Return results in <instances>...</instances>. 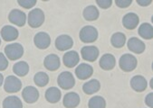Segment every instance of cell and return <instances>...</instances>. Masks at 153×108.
Returning <instances> with one entry per match:
<instances>
[{
	"instance_id": "28",
	"label": "cell",
	"mask_w": 153,
	"mask_h": 108,
	"mask_svg": "<svg viewBox=\"0 0 153 108\" xmlns=\"http://www.w3.org/2000/svg\"><path fill=\"white\" fill-rule=\"evenodd\" d=\"M34 81L37 87H40V88L45 87L49 83V76L45 72L40 71L35 75Z\"/></svg>"
},
{
	"instance_id": "38",
	"label": "cell",
	"mask_w": 153,
	"mask_h": 108,
	"mask_svg": "<svg viewBox=\"0 0 153 108\" xmlns=\"http://www.w3.org/2000/svg\"><path fill=\"white\" fill-rule=\"evenodd\" d=\"M0 44H1V38H0Z\"/></svg>"
},
{
	"instance_id": "36",
	"label": "cell",
	"mask_w": 153,
	"mask_h": 108,
	"mask_svg": "<svg viewBox=\"0 0 153 108\" xmlns=\"http://www.w3.org/2000/svg\"><path fill=\"white\" fill-rule=\"evenodd\" d=\"M3 82H4V77H3V75L1 73H0V87L2 86Z\"/></svg>"
},
{
	"instance_id": "19",
	"label": "cell",
	"mask_w": 153,
	"mask_h": 108,
	"mask_svg": "<svg viewBox=\"0 0 153 108\" xmlns=\"http://www.w3.org/2000/svg\"><path fill=\"white\" fill-rule=\"evenodd\" d=\"M80 96L75 92H69L64 97V105L65 108H75L80 104Z\"/></svg>"
},
{
	"instance_id": "4",
	"label": "cell",
	"mask_w": 153,
	"mask_h": 108,
	"mask_svg": "<svg viewBox=\"0 0 153 108\" xmlns=\"http://www.w3.org/2000/svg\"><path fill=\"white\" fill-rule=\"evenodd\" d=\"M5 53L10 61H16L24 55V48L20 43H10L5 47Z\"/></svg>"
},
{
	"instance_id": "13",
	"label": "cell",
	"mask_w": 153,
	"mask_h": 108,
	"mask_svg": "<svg viewBox=\"0 0 153 108\" xmlns=\"http://www.w3.org/2000/svg\"><path fill=\"white\" fill-rule=\"evenodd\" d=\"M140 23V18L135 13H128L122 18V24L128 30H134Z\"/></svg>"
},
{
	"instance_id": "9",
	"label": "cell",
	"mask_w": 153,
	"mask_h": 108,
	"mask_svg": "<svg viewBox=\"0 0 153 108\" xmlns=\"http://www.w3.org/2000/svg\"><path fill=\"white\" fill-rule=\"evenodd\" d=\"M22 96L27 104H34L39 98V92L35 87H25L22 91Z\"/></svg>"
},
{
	"instance_id": "6",
	"label": "cell",
	"mask_w": 153,
	"mask_h": 108,
	"mask_svg": "<svg viewBox=\"0 0 153 108\" xmlns=\"http://www.w3.org/2000/svg\"><path fill=\"white\" fill-rule=\"evenodd\" d=\"M22 88L21 80L15 76H8L5 79L4 89L7 93H16Z\"/></svg>"
},
{
	"instance_id": "17",
	"label": "cell",
	"mask_w": 153,
	"mask_h": 108,
	"mask_svg": "<svg viewBox=\"0 0 153 108\" xmlns=\"http://www.w3.org/2000/svg\"><path fill=\"white\" fill-rule=\"evenodd\" d=\"M64 63L67 68H74L76 65H78L80 61V57L77 51L74 50H69L65 52L63 58Z\"/></svg>"
},
{
	"instance_id": "20",
	"label": "cell",
	"mask_w": 153,
	"mask_h": 108,
	"mask_svg": "<svg viewBox=\"0 0 153 108\" xmlns=\"http://www.w3.org/2000/svg\"><path fill=\"white\" fill-rule=\"evenodd\" d=\"M116 65L115 57L111 53H106L100 60V67L104 70H111Z\"/></svg>"
},
{
	"instance_id": "24",
	"label": "cell",
	"mask_w": 153,
	"mask_h": 108,
	"mask_svg": "<svg viewBox=\"0 0 153 108\" xmlns=\"http://www.w3.org/2000/svg\"><path fill=\"white\" fill-rule=\"evenodd\" d=\"M83 17L87 21H95L99 18L100 12L98 8L94 6H88L83 10Z\"/></svg>"
},
{
	"instance_id": "7",
	"label": "cell",
	"mask_w": 153,
	"mask_h": 108,
	"mask_svg": "<svg viewBox=\"0 0 153 108\" xmlns=\"http://www.w3.org/2000/svg\"><path fill=\"white\" fill-rule=\"evenodd\" d=\"M81 54L83 60L93 62L95 61L99 57V49L96 46L90 45V46H84L81 50Z\"/></svg>"
},
{
	"instance_id": "2",
	"label": "cell",
	"mask_w": 153,
	"mask_h": 108,
	"mask_svg": "<svg viewBox=\"0 0 153 108\" xmlns=\"http://www.w3.org/2000/svg\"><path fill=\"white\" fill-rule=\"evenodd\" d=\"M98 31L95 27L91 25L84 26L80 31V40L84 43H91L94 42L98 39Z\"/></svg>"
},
{
	"instance_id": "1",
	"label": "cell",
	"mask_w": 153,
	"mask_h": 108,
	"mask_svg": "<svg viewBox=\"0 0 153 108\" xmlns=\"http://www.w3.org/2000/svg\"><path fill=\"white\" fill-rule=\"evenodd\" d=\"M119 65H120V68L123 71L131 72L137 68L138 61L135 56L131 55V54L126 53V54H123V55L120 58Z\"/></svg>"
},
{
	"instance_id": "5",
	"label": "cell",
	"mask_w": 153,
	"mask_h": 108,
	"mask_svg": "<svg viewBox=\"0 0 153 108\" xmlns=\"http://www.w3.org/2000/svg\"><path fill=\"white\" fill-rule=\"evenodd\" d=\"M57 83L59 87L63 89H71L75 85V79L73 74L69 71H64L58 76Z\"/></svg>"
},
{
	"instance_id": "32",
	"label": "cell",
	"mask_w": 153,
	"mask_h": 108,
	"mask_svg": "<svg viewBox=\"0 0 153 108\" xmlns=\"http://www.w3.org/2000/svg\"><path fill=\"white\" fill-rule=\"evenodd\" d=\"M131 0H116L115 4L120 8H127L131 5Z\"/></svg>"
},
{
	"instance_id": "14",
	"label": "cell",
	"mask_w": 153,
	"mask_h": 108,
	"mask_svg": "<svg viewBox=\"0 0 153 108\" xmlns=\"http://www.w3.org/2000/svg\"><path fill=\"white\" fill-rule=\"evenodd\" d=\"M19 33L16 28L11 25H5L1 29V37L6 42H13L18 38Z\"/></svg>"
},
{
	"instance_id": "23",
	"label": "cell",
	"mask_w": 153,
	"mask_h": 108,
	"mask_svg": "<svg viewBox=\"0 0 153 108\" xmlns=\"http://www.w3.org/2000/svg\"><path fill=\"white\" fill-rule=\"evenodd\" d=\"M3 108H23V104L18 96H9L3 101Z\"/></svg>"
},
{
	"instance_id": "21",
	"label": "cell",
	"mask_w": 153,
	"mask_h": 108,
	"mask_svg": "<svg viewBox=\"0 0 153 108\" xmlns=\"http://www.w3.org/2000/svg\"><path fill=\"white\" fill-rule=\"evenodd\" d=\"M101 88V83L97 79H91L82 86V90L87 95H93L97 93Z\"/></svg>"
},
{
	"instance_id": "34",
	"label": "cell",
	"mask_w": 153,
	"mask_h": 108,
	"mask_svg": "<svg viewBox=\"0 0 153 108\" xmlns=\"http://www.w3.org/2000/svg\"><path fill=\"white\" fill-rule=\"evenodd\" d=\"M145 103L149 108H153V93L148 94V96L145 98Z\"/></svg>"
},
{
	"instance_id": "27",
	"label": "cell",
	"mask_w": 153,
	"mask_h": 108,
	"mask_svg": "<svg viewBox=\"0 0 153 108\" xmlns=\"http://www.w3.org/2000/svg\"><path fill=\"white\" fill-rule=\"evenodd\" d=\"M13 71L18 77H25L29 72V65L25 61H19L14 65Z\"/></svg>"
},
{
	"instance_id": "29",
	"label": "cell",
	"mask_w": 153,
	"mask_h": 108,
	"mask_svg": "<svg viewBox=\"0 0 153 108\" xmlns=\"http://www.w3.org/2000/svg\"><path fill=\"white\" fill-rule=\"evenodd\" d=\"M88 106L89 108H105L106 101L103 97L100 96H95L90 99Z\"/></svg>"
},
{
	"instance_id": "15",
	"label": "cell",
	"mask_w": 153,
	"mask_h": 108,
	"mask_svg": "<svg viewBox=\"0 0 153 108\" xmlns=\"http://www.w3.org/2000/svg\"><path fill=\"white\" fill-rule=\"evenodd\" d=\"M131 87L136 92H143L148 87V82L143 76L137 75L131 79Z\"/></svg>"
},
{
	"instance_id": "12",
	"label": "cell",
	"mask_w": 153,
	"mask_h": 108,
	"mask_svg": "<svg viewBox=\"0 0 153 108\" xmlns=\"http://www.w3.org/2000/svg\"><path fill=\"white\" fill-rule=\"evenodd\" d=\"M8 20L10 23L17 25V26H24L26 22V15L24 12L19 9H14L9 13Z\"/></svg>"
},
{
	"instance_id": "8",
	"label": "cell",
	"mask_w": 153,
	"mask_h": 108,
	"mask_svg": "<svg viewBox=\"0 0 153 108\" xmlns=\"http://www.w3.org/2000/svg\"><path fill=\"white\" fill-rule=\"evenodd\" d=\"M74 46V41L71 36L66 34H62L56 38L55 47L60 51H65L70 50Z\"/></svg>"
},
{
	"instance_id": "11",
	"label": "cell",
	"mask_w": 153,
	"mask_h": 108,
	"mask_svg": "<svg viewBox=\"0 0 153 108\" xmlns=\"http://www.w3.org/2000/svg\"><path fill=\"white\" fill-rule=\"evenodd\" d=\"M75 74H76V77L81 80L88 79L89 77L93 76L94 69L89 64L82 63V64L78 65L77 68L75 69Z\"/></svg>"
},
{
	"instance_id": "16",
	"label": "cell",
	"mask_w": 153,
	"mask_h": 108,
	"mask_svg": "<svg viewBox=\"0 0 153 108\" xmlns=\"http://www.w3.org/2000/svg\"><path fill=\"white\" fill-rule=\"evenodd\" d=\"M44 65L46 69L50 71H55L60 68L61 61L56 54H49L44 61Z\"/></svg>"
},
{
	"instance_id": "37",
	"label": "cell",
	"mask_w": 153,
	"mask_h": 108,
	"mask_svg": "<svg viewBox=\"0 0 153 108\" xmlns=\"http://www.w3.org/2000/svg\"><path fill=\"white\" fill-rule=\"evenodd\" d=\"M150 88H153V80H152V78H151V80H150Z\"/></svg>"
},
{
	"instance_id": "3",
	"label": "cell",
	"mask_w": 153,
	"mask_h": 108,
	"mask_svg": "<svg viewBox=\"0 0 153 108\" xmlns=\"http://www.w3.org/2000/svg\"><path fill=\"white\" fill-rule=\"evenodd\" d=\"M45 22V13L40 8H35L29 13L27 23L32 28H38Z\"/></svg>"
},
{
	"instance_id": "35",
	"label": "cell",
	"mask_w": 153,
	"mask_h": 108,
	"mask_svg": "<svg viewBox=\"0 0 153 108\" xmlns=\"http://www.w3.org/2000/svg\"><path fill=\"white\" fill-rule=\"evenodd\" d=\"M137 4L141 7H147L151 4V1H144V0H137Z\"/></svg>"
},
{
	"instance_id": "33",
	"label": "cell",
	"mask_w": 153,
	"mask_h": 108,
	"mask_svg": "<svg viewBox=\"0 0 153 108\" xmlns=\"http://www.w3.org/2000/svg\"><path fill=\"white\" fill-rule=\"evenodd\" d=\"M96 4L102 9H108L112 5L111 0H97Z\"/></svg>"
},
{
	"instance_id": "31",
	"label": "cell",
	"mask_w": 153,
	"mask_h": 108,
	"mask_svg": "<svg viewBox=\"0 0 153 108\" xmlns=\"http://www.w3.org/2000/svg\"><path fill=\"white\" fill-rule=\"evenodd\" d=\"M8 67L7 58L4 55L2 52H0V71L6 70Z\"/></svg>"
},
{
	"instance_id": "22",
	"label": "cell",
	"mask_w": 153,
	"mask_h": 108,
	"mask_svg": "<svg viewBox=\"0 0 153 108\" xmlns=\"http://www.w3.org/2000/svg\"><path fill=\"white\" fill-rule=\"evenodd\" d=\"M62 93L58 88H49L45 91V98L51 104H55L60 101Z\"/></svg>"
},
{
	"instance_id": "10",
	"label": "cell",
	"mask_w": 153,
	"mask_h": 108,
	"mask_svg": "<svg viewBox=\"0 0 153 108\" xmlns=\"http://www.w3.org/2000/svg\"><path fill=\"white\" fill-rule=\"evenodd\" d=\"M34 42L35 45L40 49V50H45L47 49L51 44V37L47 33L40 32L37 33L34 37Z\"/></svg>"
},
{
	"instance_id": "30",
	"label": "cell",
	"mask_w": 153,
	"mask_h": 108,
	"mask_svg": "<svg viewBox=\"0 0 153 108\" xmlns=\"http://www.w3.org/2000/svg\"><path fill=\"white\" fill-rule=\"evenodd\" d=\"M36 3H37L36 0H18L17 1V4L20 7L26 8V9L34 7L36 5Z\"/></svg>"
},
{
	"instance_id": "26",
	"label": "cell",
	"mask_w": 153,
	"mask_h": 108,
	"mask_svg": "<svg viewBox=\"0 0 153 108\" xmlns=\"http://www.w3.org/2000/svg\"><path fill=\"white\" fill-rule=\"evenodd\" d=\"M111 45L114 48H122L126 43V36L122 33H115L111 39Z\"/></svg>"
},
{
	"instance_id": "25",
	"label": "cell",
	"mask_w": 153,
	"mask_h": 108,
	"mask_svg": "<svg viewBox=\"0 0 153 108\" xmlns=\"http://www.w3.org/2000/svg\"><path fill=\"white\" fill-rule=\"evenodd\" d=\"M152 25L148 23H144L140 24L139 27V34L141 36L143 39L146 40H150L153 37V30H152Z\"/></svg>"
},
{
	"instance_id": "18",
	"label": "cell",
	"mask_w": 153,
	"mask_h": 108,
	"mask_svg": "<svg viewBox=\"0 0 153 108\" xmlns=\"http://www.w3.org/2000/svg\"><path fill=\"white\" fill-rule=\"evenodd\" d=\"M128 49L132 51L133 53H136V54H140L142 53L145 49H146V46H145V43L140 41V39L136 38V37H132L131 38L129 41H128Z\"/></svg>"
}]
</instances>
